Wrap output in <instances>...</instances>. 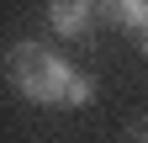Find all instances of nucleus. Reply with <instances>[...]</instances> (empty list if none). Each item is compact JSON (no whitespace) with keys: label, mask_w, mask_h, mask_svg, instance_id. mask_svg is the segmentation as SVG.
I'll list each match as a JSON object with an SVG mask.
<instances>
[{"label":"nucleus","mask_w":148,"mask_h":143,"mask_svg":"<svg viewBox=\"0 0 148 143\" xmlns=\"http://www.w3.org/2000/svg\"><path fill=\"white\" fill-rule=\"evenodd\" d=\"M5 69H11V85L37 106H64L69 111V106H90V96H95V80L79 74L69 58H58L48 43H16Z\"/></svg>","instance_id":"1"},{"label":"nucleus","mask_w":148,"mask_h":143,"mask_svg":"<svg viewBox=\"0 0 148 143\" xmlns=\"http://www.w3.org/2000/svg\"><path fill=\"white\" fill-rule=\"evenodd\" d=\"M48 27L58 32L69 43H90L95 37V6H85V0H58V6L48 11Z\"/></svg>","instance_id":"2"},{"label":"nucleus","mask_w":148,"mask_h":143,"mask_svg":"<svg viewBox=\"0 0 148 143\" xmlns=\"http://www.w3.org/2000/svg\"><path fill=\"white\" fill-rule=\"evenodd\" d=\"M132 143H148V122H138V127H132Z\"/></svg>","instance_id":"3"},{"label":"nucleus","mask_w":148,"mask_h":143,"mask_svg":"<svg viewBox=\"0 0 148 143\" xmlns=\"http://www.w3.org/2000/svg\"><path fill=\"white\" fill-rule=\"evenodd\" d=\"M143 53H148V32H143Z\"/></svg>","instance_id":"4"}]
</instances>
